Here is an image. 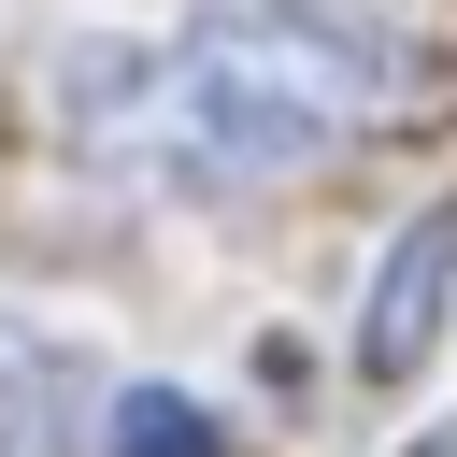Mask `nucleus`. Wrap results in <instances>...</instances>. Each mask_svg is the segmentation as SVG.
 <instances>
[{
    "label": "nucleus",
    "instance_id": "1",
    "mask_svg": "<svg viewBox=\"0 0 457 457\" xmlns=\"http://www.w3.org/2000/svg\"><path fill=\"white\" fill-rule=\"evenodd\" d=\"M71 157L143 200H271L457 114V57L386 0H186L57 57Z\"/></svg>",
    "mask_w": 457,
    "mask_h": 457
},
{
    "label": "nucleus",
    "instance_id": "2",
    "mask_svg": "<svg viewBox=\"0 0 457 457\" xmlns=\"http://www.w3.org/2000/svg\"><path fill=\"white\" fill-rule=\"evenodd\" d=\"M443 314H457V200H428V214L386 243L371 314H357V371H371V386H414V371L443 357Z\"/></svg>",
    "mask_w": 457,
    "mask_h": 457
},
{
    "label": "nucleus",
    "instance_id": "3",
    "mask_svg": "<svg viewBox=\"0 0 457 457\" xmlns=\"http://www.w3.org/2000/svg\"><path fill=\"white\" fill-rule=\"evenodd\" d=\"M71 428H100L71 343L57 328H0V457H71Z\"/></svg>",
    "mask_w": 457,
    "mask_h": 457
},
{
    "label": "nucleus",
    "instance_id": "4",
    "mask_svg": "<svg viewBox=\"0 0 457 457\" xmlns=\"http://www.w3.org/2000/svg\"><path fill=\"white\" fill-rule=\"evenodd\" d=\"M86 443H100V457H228V428H214L186 386H114Z\"/></svg>",
    "mask_w": 457,
    "mask_h": 457
},
{
    "label": "nucleus",
    "instance_id": "5",
    "mask_svg": "<svg viewBox=\"0 0 457 457\" xmlns=\"http://www.w3.org/2000/svg\"><path fill=\"white\" fill-rule=\"evenodd\" d=\"M414 457H457V443H414Z\"/></svg>",
    "mask_w": 457,
    "mask_h": 457
}]
</instances>
